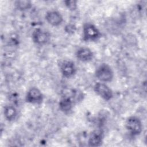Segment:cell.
I'll list each match as a JSON object with an SVG mask.
<instances>
[{
	"label": "cell",
	"instance_id": "9",
	"mask_svg": "<svg viewBox=\"0 0 147 147\" xmlns=\"http://www.w3.org/2000/svg\"><path fill=\"white\" fill-rule=\"evenodd\" d=\"M61 70L63 75L69 78L73 76L76 72V68L74 63L71 61H66L64 62L61 65Z\"/></svg>",
	"mask_w": 147,
	"mask_h": 147
},
{
	"label": "cell",
	"instance_id": "1",
	"mask_svg": "<svg viewBox=\"0 0 147 147\" xmlns=\"http://www.w3.org/2000/svg\"><path fill=\"white\" fill-rule=\"evenodd\" d=\"M95 74L99 80L104 82L111 81L114 76L111 67L106 64H101L97 68Z\"/></svg>",
	"mask_w": 147,
	"mask_h": 147
},
{
	"label": "cell",
	"instance_id": "5",
	"mask_svg": "<svg viewBox=\"0 0 147 147\" xmlns=\"http://www.w3.org/2000/svg\"><path fill=\"white\" fill-rule=\"evenodd\" d=\"M43 100V96L41 91L37 88L33 87L30 89L26 96V100L33 104H40Z\"/></svg>",
	"mask_w": 147,
	"mask_h": 147
},
{
	"label": "cell",
	"instance_id": "8",
	"mask_svg": "<svg viewBox=\"0 0 147 147\" xmlns=\"http://www.w3.org/2000/svg\"><path fill=\"white\" fill-rule=\"evenodd\" d=\"M76 57L80 61L87 62L92 59L93 53L89 48L83 47L79 49L76 52Z\"/></svg>",
	"mask_w": 147,
	"mask_h": 147
},
{
	"label": "cell",
	"instance_id": "11",
	"mask_svg": "<svg viewBox=\"0 0 147 147\" xmlns=\"http://www.w3.org/2000/svg\"><path fill=\"white\" fill-rule=\"evenodd\" d=\"M59 107L64 112L69 111L72 107V101L69 97H64L59 102Z\"/></svg>",
	"mask_w": 147,
	"mask_h": 147
},
{
	"label": "cell",
	"instance_id": "3",
	"mask_svg": "<svg viewBox=\"0 0 147 147\" xmlns=\"http://www.w3.org/2000/svg\"><path fill=\"white\" fill-rule=\"evenodd\" d=\"M126 126L129 132L133 135H138L142 131V123L140 119L136 117L129 118L127 119Z\"/></svg>",
	"mask_w": 147,
	"mask_h": 147
},
{
	"label": "cell",
	"instance_id": "2",
	"mask_svg": "<svg viewBox=\"0 0 147 147\" xmlns=\"http://www.w3.org/2000/svg\"><path fill=\"white\" fill-rule=\"evenodd\" d=\"M100 33L97 28L91 24H87L83 28V38L85 41H95L100 37Z\"/></svg>",
	"mask_w": 147,
	"mask_h": 147
},
{
	"label": "cell",
	"instance_id": "12",
	"mask_svg": "<svg viewBox=\"0 0 147 147\" xmlns=\"http://www.w3.org/2000/svg\"><path fill=\"white\" fill-rule=\"evenodd\" d=\"M4 115L8 121H12L15 119L17 115L16 109L12 106H7L4 109Z\"/></svg>",
	"mask_w": 147,
	"mask_h": 147
},
{
	"label": "cell",
	"instance_id": "7",
	"mask_svg": "<svg viewBox=\"0 0 147 147\" xmlns=\"http://www.w3.org/2000/svg\"><path fill=\"white\" fill-rule=\"evenodd\" d=\"M46 20L49 24L53 26H58L63 21V17L60 13L57 11H49L46 14Z\"/></svg>",
	"mask_w": 147,
	"mask_h": 147
},
{
	"label": "cell",
	"instance_id": "10",
	"mask_svg": "<svg viewBox=\"0 0 147 147\" xmlns=\"http://www.w3.org/2000/svg\"><path fill=\"white\" fill-rule=\"evenodd\" d=\"M102 142V134L99 131H95L90 136L88 144L91 146H100Z\"/></svg>",
	"mask_w": 147,
	"mask_h": 147
},
{
	"label": "cell",
	"instance_id": "13",
	"mask_svg": "<svg viewBox=\"0 0 147 147\" xmlns=\"http://www.w3.org/2000/svg\"><path fill=\"white\" fill-rule=\"evenodd\" d=\"M16 5L18 9L22 10H25L29 9L31 7V2L29 1H17Z\"/></svg>",
	"mask_w": 147,
	"mask_h": 147
},
{
	"label": "cell",
	"instance_id": "6",
	"mask_svg": "<svg viewBox=\"0 0 147 147\" xmlns=\"http://www.w3.org/2000/svg\"><path fill=\"white\" fill-rule=\"evenodd\" d=\"M49 34L45 31H43L40 29H36L33 34L32 38L33 41L40 45L46 44L49 40Z\"/></svg>",
	"mask_w": 147,
	"mask_h": 147
},
{
	"label": "cell",
	"instance_id": "4",
	"mask_svg": "<svg viewBox=\"0 0 147 147\" xmlns=\"http://www.w3.org/2000/svg\"><path fill=\"white\" fill-rule=\"evenodd\" d=\"M95 92L106 100H109L113 96L111 90L105 83H96L94 86Z\"/></svg>",
	"mask_w": 147,
	"mask_h": 147
},
{
	"label": "cell",
	"instance_id": "15",
	"mask_svg": "<svg viewBox=\"0 0 147 147\" xmlns=\"http://www.w3.org/2000/svg\"><path fill=\"white\" fill-rule=\"evenodd\" d=\"M75 30H76V27L74 25H71V24L67 25L65 28V32L68 33H74Z\"/></svg>",
	"mask_w": 147,
	"mask_h": 147
},
{
	"label": "cell",
	"instance_id": "14",
	"mask_svg": "<svg viewBox=\"0 0 147 147\" xmlns=\"http://www.w3.org/2000/svg\"><path fill=\"white\" fill-rule=\"evenodd\" d=\"M65 6L70 10H75L77 7V2L74 0H67L64 2Z\"/></svg>",
	"mask_w": 147,
	"mask_h": 147
}]
</instances>
